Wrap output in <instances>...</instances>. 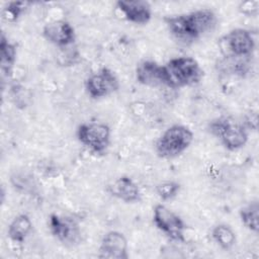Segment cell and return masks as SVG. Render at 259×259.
<instances>
[{"label":"cell","instance_id":"8992f818","mask_svg":"<svg viewBox=\"0 0 259 259\" xmlns=\"http://www.w3.org/2000/svg\"><path fill=\"white\" fill-rule=\"evenodd\" d=\"M223 58H250L253 57L256 42L251 30L234 28L218 41Z\"/></svg>","mask_w":259,"mask_h":259},{"label":"cell","instance_id":"277c9868","mask_svg":"<svg viewBox=\"0 0 259 259\" xmlns=\"http://www.w3.org/2000/svg\"><path fill=\"white\" fill-rule=\"evenodd\" d=\"M193 132L184 124L167 127L155 143V152L161 159L169 160L183 154L192 144Z\"/></svg>","mask_w":259,"mask_h":259},{"label":"cell","instance_id":"e0dca14e","mask_svg":"<svg viewBox=\"0 0 259 259\" xmlns=\"http://www.w3.org/2000/svg\"><path fill=\"white\" fill-rule=\"evenodd\" d=\"M250 58H223L217 65L219 71L233 76L245 77L251 71Z\"/></svg>","mask_w":259,"mask_h":259},{"label":"cell","instance_id":"d6986e66","mask_svg":"<svg viewBox=\"0 0 259 259\" xmlns=\"http://www.w3.org/2000/svg\"><path fill=\"white\" fill-rule=\"evenodd\" d=\"M241 223L246 229L257 234L259 231V203L258 200H253L245 204L239 210Z\"/></svg>","mask_w":259,"mask_h":259},{"label":"cell","instance_id":"7402d4cb","mask_svg":"<svg viewBox=\"0 0 259 259\" xmlns=\"http://www.w3.org/2000/svg\"><path fill=\"white\" fill-rule=\"evenodd\" d=\"M239 11L246 16H256L259 12V1L258 0H247L242 1L238 6Z\"/></svg>","mask_w":259,"mask_h":259},{"label":"cell","instance_id":"9a60e30c","mask_svg":"<svg viewBox=\"0 0 259 259\" xmlns=\"http://www.w3.org/2000/svg\"><path fill=\"white\" fill-rule=\"evenodd\" d=\"M33 229V224L30 217L26 213L17 214L9 224L7 235L15 244H22L29 236Z\"/></svg>","mask_w":259,"mask_h":259},{"label":"cell","instance_id":"6da1fadb","mask_svg":"<svg viewBox=\"0 0 259 259\" xmlns=\"http://www.w3.org/2000/svg\"><path fill=\"white\" fill-rule=\"evenodd\" d=\"M164 22L175 40L183 45H190L213 30L218 22V16L210 8H200L186 13L166 16Z\"/></svg>","mask_w":259,"mask_h":259},{"label":"cell","instance_id":"ba28073f","mask_svg":"<svg viewBox=\"0 0 259 259\" xmlns=\"http://www.w3.org/2000/svg\"><path fill=\"white\" fill-rule=\"evenodd\" d=\"M120 87L116 74L108 67H102L89 75L84 81V88L91 99H101L118 91Z\"/></svg>","mask_w":259,"mask_h":259},{"label":"cell","instance_id":"30bf717a","mask_svg":"<svg viewBox=\"0 0 259 259\" xmlns=\"http://www.w3.org/2000/svg\"><path fill=\"white\" fill-rule=\"evenodd\" d=\"M41 34L47 41L60 49H66L76 40L74 26L65 19H55L47 22L42 27Z\"/></svg>","mask_w":259,"mask_h":259},{"label":"cell","instance_id":"9c48e42d","mask_svg":"<svg viewBox=\"0 0 259 259\" xmlns=\"http://www.w3.org/2000/svg\"><path fill=\"white\" fill-rule=\"evenodd\" d=\"M48 226L51 234L64 246L74 247L81 243V227L74 218L51 213L48 219Z\"/></svg>","mask_w":259,"mask_h":259},{"label":"cell","instance_id":"ac0fdd59","mask_svg":"<svg viewBox=\"0 0 259 259\" xmlns=\"http://www.w3.org/2000/svg\"><path fill=\"white\" fill-rule=\"evenodd\" d=\"M211 238L223 250H231L236 244V233L227 224H219L211 230Z\"/></svg>","mask_w":259,"mask_h":259},{"label":"cell","instance_id":"5b68a950","mask_svg":"<svg viewBox=\"0 0 259 259\" xmlns=\"http://www.w3.org/2000/svg\"><path fill=\"white\" fill-rule=\"evenodd\" d=\"M78 142L95 155H104L110 145L111 130L99 121L82 122L76 128Z\"/></svg>","mask_w":259,"mask_h":259},{"label":"cell","instance_id":"5bb4252c","mask_svg":"<svg viewBox=\"0 0 259 259\" xmlns=\"http://www.w3.org/2000/svg\"><path fill=\"white\" fill-rule=\"evenodd\" d=\"M107 192L124 203H137L142 200V192L136 181L128 175H121L107 185Z\"/></svg>","mask_w":259,"mask_h":259},{"label":"cell","instance_id":"ffe728a7","mask_svg":"<svg viewBox=\"0 0 259 259\" xmlns=\"http://www.w3.org/2000/svg\"><path fill=\"white\" fill-rule=\"evenodd\" d=\"M32 3L29 1H10L2 9V18L8 22L17 21Z\"/></svg>","mask_w":259,"mask_h":259},{"label":"cell","instance_id":"8fae6325","mask_svg":"<svg viewBox=\"0 0 259 259\" xmlns=\"http://www.w3.org/2000/svg\"><path fill=\"white\" fill-rule=\"evenodd\" d=\"M136 80L139 84L147 87H167V76L164 65L153 60L139 62L135 70Z\"/></svg>","mask_w":259,"mask_h":259},{"label":"cell","instance_id":"4fadbf2b","mask_svg":"<svg viewBox=\"0 0 259 259\" xmlns=\"http://www.w3.org/2000/svg\"><path fill=\"white\" fill-rule=\"evenodd\" d=\"M115 7L125 20L138 25L149 23L153 16L152 6L145 0H118Z\"/></svg>","mask_w":259,"mask_h":259},{"label":"cell","instance_id":"7c38bea8","mask_svg":"<svg viewBox=\"0 0 259 259\" xmlns=\"http://www.w3.org/2000/svg\"><path fill=\"white\" fill-rule=\"evenodd\" d=\"M128 244L125 236L119 231L105 233L100 241L98 257L106 259H127Z\"/></svg>","mask_w":259,"mask_h":259},{"label":"cell","instance_id":"3957f363","mask_svg":"<svg viewBox=\"0 0 259 259\" xmlns=\"http://www.w3.org/2000/svg\"><path fill=\"white\" fill-rule=\"evenodd\" d=\"M207 131L231 152L242 149L249 140V130L243 121H238L231 116L213 118L208 122Z\"/></svg>","mask_w":259,"mask_h":259},{"label":"cell","instance_id":"7a4b0ae2","mask_svg":"<svg viewBox=\"0 0 259 259\" xmlns=\"http://www.w3.org/2000/svg\"><path fill=\"white\" fill-rule=\"evenodd\" d=\"M167 87L179 89L193 86L203 79L204 71L192 57L180 56L170 59L165 65Z\"/></svg>","mask_w":259,"mask_h":259},{"label":"cell","instance_id":"44dd1931","mask_svg":"<svg viewBox=\"0 0 259 259\" xmlns=\"http://www.w3.org/2000/svg\"><path fill=\"white\" fill-rule=\"evenodd\" d=\"M181 185L177 181L174 180H167L160 182L156 185L155 191L159 198L163 201L171 200L174 197L177 196V194L180 192Z\"/></svg>","mask_w":259,"mask_h":259},{"label":"cell","instance_id":"2e32d148","mask_svg":"<svg viewBox=\"0 0 259 259\" xmlns=\"http://www.w3.org/2000/svg\"><path fill=\"white\" fill-rule=\"evenodd\" d=\"M17 57L15 44L11 42L2 32L0 38V67L3 76L9 77L12 74Z\"/></svg>","mask_w":259,"mask_h":259},{"label":"cell","instance_id":"52a82bcc","mask_svg":"<svg viewBox=\"0 0 259 259\" xmlns=\"http://www.w3.org/2000/svg\"><path fill=\"white\" fill-rule=\"evenodd\" d=\"M153 223L171 241L176 243L185 242L186 224L176 212L166 205L158 203L154 206Z\"/></svg>","mask_w":259,"mask_h":259}]
</instances>
